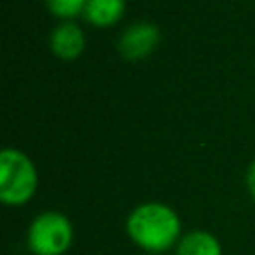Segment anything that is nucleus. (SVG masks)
<instances>
[{
  "mask_svg": "<svg viewBox=\"0 0 255 255\" xmlns=\"http://www.w3.org/2000/svg\"><path fill=\"white\" fill-rule=\"evenodd\" d=\"M157 40H159V30L155 24L135 22L122 32L118 40V48L126 58H141L153 50Z\"/></svg>",
  "mask_w": 255,
  "mask_h": 255,
  "instance_id": "obj_4",
  "label": "nucleus"
},
{
  "mask_svg": "<svg viewBox=\"0 0 255 255\" xmlns=\"http://www.w3.org/2000/svg\"><path fill=\"white\" fill-rule=\"evenodd\" d=\"M124 12V0H86L84 16L94 24H112Z\"/></svg>",
  "mask_w": 255,
  "mask_h": 255,
  "instance_id": "obj_7",
  "label": "nucleus"
},
{
  "mask_svg": "<svg viewBox=\"0 0 255 255\" xmlns=\"http://www.w3.org/2000/svg\"><path fill=\"white\" fill-rule=\"evenodd\" d=\"M72 223L60 211H44L28 227V249L34 255H64L72 245Z\"/></svg>",
  "mask_w": 255,
  "mask_h": 255,
  "instance_id": "obj_3",
  "label": "nucleus"
},
{
  "mask_svg": "<svg viewBox=\"0 0 255 255\" xmlns=\"http://www.w3.org/2000/svg\"><path fill=\"white\" fill-rule=\"evenodd\" d=\"M36 181L30 157L14 147H4L0 153V199L8 205H22L34 195Z\"/></svg>",
  "mask_w": 255,
  "mask_h": 255,
  "instance_id": "obj_2",
  "label": "nucleus"
},
{
  "mask_svg": "<svg viewBox=\"0 0 255 255\" xmlns=\"http://www.w3.org/2000/svg\"><path fill=\"white\" fill-rule=\"evenodd\" d=\"M175 255H221V243L215 235L195 229L177 241Z\"/></svg>",
  "mask_w": 255,
  "mask_h": 255,
  "instance_id": "obj_6",
  "label": "nucleus"
},
{
  "mask_svg": "<svg viewBox=\"0 0 255 255\" xmlns=\"http://www.w3.org/2000/svg\"><path fill=\"white\" fill-rule=\"evenodd\" d=\"M126 229L129 239L149 253H163L181 239V223L177 213L171 207L155 201L137 205L128 215Z\"/></svg>",
  "mask_w": 255,
  "mask_h": 255,
  "instance_id": "obj_1",
  "label": "nucleus"
},
{
  "mask_svg": "<svg viewBox=\"0 0 255 255\" xmlns=\"http://www.w3.org/2000/svg\"><path fill=\"white\" fill-rule=\"evenodd\" d=\"M46 4L58 16H76L80 10H84L86 0H46Z\"/></svg>",
  "mask_w": 255,
  "mask_h": 255,
  "instance_id": "obj_8",
  "label": "nucleus"
},
{
  "mask_svg": "<svg viewBox=\"0 0 255 255\" xmlns=\"http://www.w3.org/2000/svg\"><path fill=\"white\" fill-rule=\"evenodd\" d=\"M50 46L62 58H74L84 48V34L78 24L62 22L60 26L54 28V32L50 36Z\"/></svg>",
  "mask_w": 255,
  "mask_h": 255,
  "instance_id": "obj_5",
  "label": "nucleus"
},
{
  "mask_svg": "<svg viewBox=\"0 0 255 255\" xmlns=\"http://www.w3.org/2000/svg\"><path fill=\"white\" fill-rule=\"evenodd\" d=\"M247 185H249V191H251V195L255 197V161L249 165V169H247Z\"/></svg>",
  "mask_w": 255,
  "mask_h": 255,
  "instance_id": "obj_9",
  "label": "nucleus"
}]
</instances>
